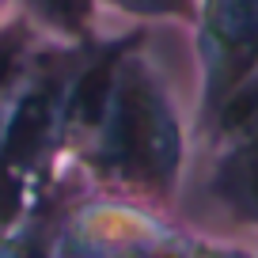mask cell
Instances as JSON below:
<instances>
[{
  "label": "cell",
  "instance_id": "cell-1",
  "mask_svg": "<svg viewBox=\"0 0 258 258\" xmlns=\"http://www.w3.org/2000/svg\"><path fill=\"white\" fill-rule=\"evenodd\" d=\"M69 160L95 194L167 209L186 171V129L148 27L99 31L84 42L69 99Z\"/></svg>",
  "mask_w": 258,
  "mask_h": 258
},
{
  "label": "cell",
  "instance_id": "cell-2",
  "mask_svg": "<svg viewBox=\"0 0 258 258\" xmlns=\"http://www.w3.org/2000/svg\"><path fill=\"white\" fill-rule=\"evenodd\" d=\"M84 42L42 34L0 103V232L73 178L69 99Z\"/></svg>",
  "mask_w": 258,
  "mask_h": 258
},
{
  "label": "cell",
  "instance_id": "cell-3",
  "mask_svg": "<svg viewBox=\"0 0 258 258\" xmlns=\"http://www.w3.org/2000/svg\"><path fill=\"white\" fill-rule=\"evenodd\" d=\"M198 125L213 137L258 99V0H198Z\"/></svg>",
  "mask_w": 258,
  "mask_h": 258
},
{
  "label": "cell",
  "instance_id": "cell-4",
  "mask_svg": "<svg viewBox=\"0 0 258 258\" xmlns=\"http://www.w3.org/2000/svg\"><path fill=\"white\" fill-rule=\"evenodd\" d=\"M190 247L163 209L84 186L57 224L53 258H186Z\"/></svg>",
  "mask_w": 258,
  "mask_h": 258
},
{
  "label": "cell",
  "instance_id": "cell-5",
  "mask_svg": "<svg viewBox=\"0 0 258 258\" xmlns=\"http://www.w3.org/2000/svg\"><path fill=\"white\" fill-rule=\"evenodd\" d=\"M209 145L217 148L209 175L213 202L224 205L232 217L258 224V99L220 133H213Z\"/></svg>",
  "mask_w": 258,
  "mask_h": 258
},
{
  "label": "cell",
  "instance_id": "cell-6",
  "mask_svg": "<svg viewBox=\"0 0 258 258\" xmlns=\"http://www.w3.org/2000/svg\"><path fill=\"white\" fill-rule=\"evenodd\" d=\"M80 190H84V182L73 171V178H69L49 202H42L34 213H27L23 220H16L12 228L0 232V258H53L57 224H61L69 202H73Z\"/></svg>",
  "mask_w": 258,
  "mask_h": 258
},
{
  "label": "cell",
  "instance_id": "cell-7",
  "mask_svg": "<svg viewBox=\"0 0 258 258\" xmlns=\"http://www.w3.org/2000/svg\"><path fill=\"white\" fill-rule=\"evenodd\" d=\"M19 12L49 38L84 42L103 31L95 0H19Z\"/></svg>",
  "mask_w": 258,
  "mask_h": 258
},
{
  "label": "cell",
  "instance_id": "cell-8",
  "mask_svg": "<svg viewBox=\"0 0 258 258\" xmlns=\"http://www.w3.org/2000/svg\"><path fill=\"white\" fill-rule=\"evenodd\" d=\"M38 38H42V31L19 8L0 19V103H4V95H8L12 80L19 73V64L27 61V53L34 49Z\"/></svg>",
  "mask_w": 258,
  "mask_h": 258
},
{
  "label": "cell",
  "instance_id": "cell-9",
  "mask_svg": "<svg viewBox=\"0 0 258 258\" xmlns=\"http://www.w3.org/2000/svg\"><path fill=\"white\" fill-rule=\"evenodd\" d=\"M99 16H118L125 23H167V19H194L198 0H95Z\"/></svg>",
  "mask_w": 258,
  "mask_h": 258
},
{
  "label": "cell",
  "instance_id": "cell-10",
  "mask_svg": "<svg viewBox=\"0 0 258 258\" xmlns=\"http://www.w3.org/2000/svg\"><path fill=\"white\" fill-rule=\"evenodd\" d=\"M186 258H247L239 250H220V247H205V243H194Z\"/></svg>",
  "mask_w": 258,
  "mask_h": 258
},
{
  "label": "cell",
  "instance_id": "cell-11",
  "mask_svg": "<svg viewBox=\"0 0 258 258\" xmlns=\"http://www.w3.org/2000/svg\"><path fill=\"white\" fill-rule=\"evenodd\" d=\"M16 8H19V0H0V19H4V16H12Z\"/></svg>",
  "mask_w": 258,
  "mask_h": 258
}]
</instances>
